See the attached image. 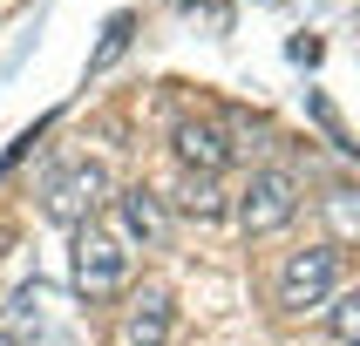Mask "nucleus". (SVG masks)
Segmentation results:
<instances>
[{"label":"nucleus","mask_w":360,"mask_h":346,"mask_svg":"<svg viewBox=\"0 0 360 346\" xmlns=\"http://www.w3.org/2000/svg\"><path fill=\"white\" fill-rule=\"evenodd\" d=\"M231 218L245 224V238H265V231L292 224V218H300V177L279 170V163L252 170V177L238 183V197H231Z\"/></svg>","instance_id":"7ed1b4c3"},{"label":"nucleus","mask_w":360,"mask_h":346,"mask_svg":"<svg viewBox=\"0 0 360 346\" xmlns=\"http://www.w3.org/2000/svg\"><path fill=\"white\" fill-rule=\"evenodd\" d=\"M320 211H326V224H333V238H360V190H354V183L326 190Z\"/></svg>","instance_id":"1a4fd4ad"},{"label":"nucleus","mask_w":360,"mask_h":346,"mask_svg":"<svg viewBox=\"0 0 360 346\" xmlns=\"http://www.w3.org/2000/svg\"><path fill=\"white\" fill-rule=\"evenodd\" d=\"M326 326H333V340H340V346H360V285H354V292H333Z\"/></svg>","instance_id":"9d476101"},{"label":"nucleus","mask_w":360,"mask_h":346,"mask_svg":"<svg viewBox=\"0 0 360 346\" xmlns=\"http://www.w3.org/2000/svg\"><path fill=\"white\" fill-rule=\"evenodd\" d=\"M177 211H184V218H224V211H231V197L218 190V177H191V170H184Z\"/></svg>","instance_id":"6e6552de"},{"label":"nucleus","mask_w":360,"mask_h":346,"mask_svg":"<svg viewBox=\"0 0 360 346\" xmlns=\"http://www.w3.org/2000/svg\"><path fill=\"white\" fill-rule=\"evenodd\" d=\"M109 231H116L129 251H163V238H170V218H163V197L157 190H122V197H109Z\"/></svg>","instance_id":"39448f33"},{"label":"nucleus","mask_w":360,"mask_h":346,"mask_svg":"<svg viewBox=\"0 0 360 346\" xmlns=\"http://www.w3.org/2000/svg\"><path fill=\"white\" fill-rule=\"evenodd\" d=\"M129 272H136V251H129L102 218L75 231V292L89 305L96 299H122V292H129Z\"/></svg>","instance_id":"f03ea898"},{"label":"nucleus","mask_w":360,"mask_h":346,"mask_svg":"<svg viewBox=\"0 0 360 346\" xmlns=\"http://www.w3.org/2000/svg\"><path fill=\"white\" fill-rule=\"evenodd\" d=\"M109 170H102L96 157H68L55 163L48 177H41V218L61 224V231H82V224H96L102 211H109Z\"/></svg>","instance_id":"f257e3e1"},{"label":"nucleus","mask_w":360,"mask_h":346,"mask_svg":"<svg viewBox=\"0 0 360 346\" xmlns=\"http://www.w3.org/2000/svg\"><path fill=\"white\" fill-rule=\"evenodd\" d=\"M340 292V244H306L279 265V305L285 312H326Z\"/></svg>","instance_id":"20e7f679"},{"label":"nucleus","mask_w":360,"mask_h":346,"mask_svg":"<svg viewBox=\"0 0 360 346\" xmlns=\"http://www.w3.org/2000/svg\"><path fill=\"white\" fill-rule=\"evenodd\" d=\"M0 346H20V340H14V333H7V326H0Z\"/></svg>","instance_id":"f8f14e48"},{"label":"nucleus","mask_w":360,"mask_h":346,"mask_svg":"<svg viewBox=\"0 0 360 346\" xmlns=\"http://www.w3.org/2000/svg\"><path fill=\"white\" fill-rule=\"evenodd\" d=\"M170 326H177V305H170L163 285L129 292V305H122V346H170Z\"/></svg>","instance_id":"423d86ee"},{"label":"nucleus","mask_w":360,"mask_h":346,"mask_svg":"<svg viewBox=\"0 0 360 346\" xmlns=\"http://www.w3.org/2000/svg\"><path fill=\"white\" fill-rule=\"evenodd\" d=\"M129 27H136V20H129V14H116V20H109V27H102V48H96V55H89V75H102V68H109V61H116L122 48H129Z\"/></svg>","instance_id":"9b49d317"},{"label":"nucleus","mask_w":360,"mask_h":346,"mask_svg":"<svg viewBox=\"0 0 360 346\" xmlns=\"http://www.w3.org/2000/svg\"><path fill=\"white\" fill-rule=\"evenodd\" d=\"M170 142H177V163L191 170V177H218L224 163H231V142H224V129L218 122H177L170 129Z\"/></svg>","instance_id":"0eeeda50"}]
</instances>
